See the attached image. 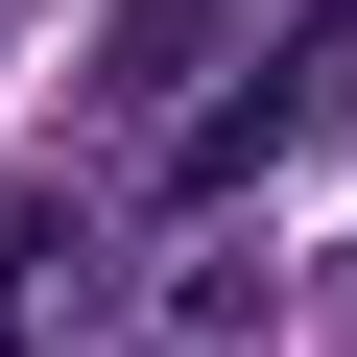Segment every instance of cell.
Listing matches in <instances>:
<instances>
[{"instance_id":"3957f363","label":"cell","mask_w":357,"mask_h":357,"mask_svg":"<svg viewBox=\"0 0 357 357\" xmlns=\"http://www.w3.org/2000/svg\"><path fill=\"white\" fill-rule=\"evenodd\" d=\"M72 286H96V215H72V191H0V357H24Z\"/></svg>"},{"instance_id":"277c9868","label":"cell","mask_w":357,"mask_h":357,"mask_svg":"<svg viewBox=\"0 0 357 357\" xmlns=\"http://www.w3.org/2000/svg\"><path fill=\"white\" fill-rule=\"evenodd\" d=\"M333 333H357V262H333Z\"/></svg>"},{"instance_id":"6da1fadb","label":"cell","mask_w":357,"mask_h":357,"mask_svg":"<svg viewBox=\"0 0 357 357\" xmlns=\"http://www.w3.org/2000/svg\"><path fill=\"white\" fill-rule=\"evenodd\" d=\"M333 72H357V24H333V48H262L238 96H191V143H167V167H143V191H167V215H238V191H262V167H286V119H310Z\"/></svg>"},{"instance_id":"7a4b0ae2","label":"cell","mask_w":357,"mask_h":357,"mask_svg":"<svg viewBox=\"0 0 357 357\" xmlns=\"http://www.w3.org/2000/svg\"><path fill=\"white\" fill-rule=\"evenodd\" d=\"M238 48H262V0H119V24H96V119H167V96H238Z\"/></svg>"},{"instance_id":"5b68a950","label":"cell","mask_w":357,"mask_h":357,"mask_svg":"<svg viewBox=\"0 0 357 357\" xmlns=\"http://www.w3.org/2000/svg\"><path fill=\"white\" fill-rule=\"evenodd\" d=\"M0 48H24V24H0Z\"/></svg>"}]
</instances>
